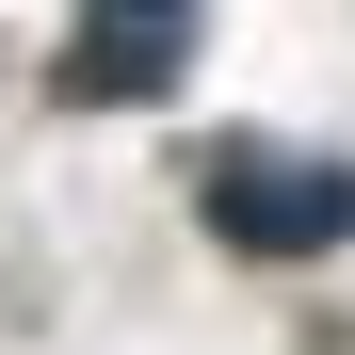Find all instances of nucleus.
I'll use <instances>...</instances> for the list:
<instances>
[{"label":"nucleus","mask_w":355,"mask_h":355,"mask_svg":"<svg viewBox=\"0 0 355 355\" xmlns=\"http://www.w3.org/2000/svg\"><path fill=\"white\" fill-rule=\"evenodd\" d=\"M210 226L243 259H323V243H355V178L339 162H291V146H226L210 162Z\"/></svg>","instance_id":"1"},{"label":"nucleus","mask_w":355,"mask_h":355,"mask_svg":"<svg viewBox=\"0 0 355 355\" xmlns=\"http://www.w3.org/2000/svg\"><path fill=\"white\" fill-rule=\"evenodd\" d=\"M178 65H194V0H81V33H65V97L81 113L162 97Z\"/></svg>","instance_id":"2"}]
</instances>
